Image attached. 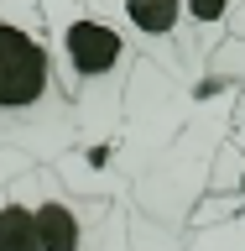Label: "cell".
I'll return each mask as SVG.
<instances>
[{
	"label": "cell",
	"mask_w": 245,
	"mask_h": 251,
	"mask_svg": "<svg viewBox=\"0 0 245 251\" xmlns=\"http://www.w3.org/2000/svg\"><path fill=\"white\" fill-rule=\"evenodd\" d=\"M26 168L0 178V251H42L37 215H31V199H26Z\"/></svg>",
	"instance_id": "obj_7"
},
{
	"label": "cell",
	"mask_w": 245,
	"mask_h": 251,
	"mask_svg": "<svg viewBox=\"0 0 245 251\" xmlns=\"http://www.w3.org/2000/svg\"><path fill=\"white\" fill-rule=\"evenodd\" d=\"M26 199L42 251H131V199L73 194L47 162L26 168Z\"/></svg>",
	"instance_id": "obj_4"
},
{
	"label": "cell",
	"mask_w": 245,
	"mask_h": 251,
	"mask_svg": "<svg viewBox=\"0 0 245 251\" xmlns=\"http://www.w3.org/2000/svg\"><path fill=\"white\" fill-rule=\"evenodd\" d=\"M183 251H245V215H219L183 225Z\"/></svg>",
	"instance_id": "obj_9"
},
{
	"label": "cell",
	"mask_w": 245,
	"mask_h": 251,
	"mask_svg": "<svg viewBox=\"0 0 245 251\" xmlns=\"http://www.w3.org/2000/svg\"><path fill=\"white\" fill-rule=\"evenodd\" d=\"M219 215H245V131H235V126L219 147L214 168H209V183H203L188 225H203V220H219Z\"/></svg>",
	"instance_id": "obj_6"
},
{
	"label": "cell",
	"mask_w": 245,
	"mask_h": 251,
	"mask_svg": "<svg viewBox=\"0 0 245 251\" xmlns=\"http://www.w3.org/2000/svg\"><path fill=\"white\" fill-rule=\"evenodd\" d=\"M245 0H183V16H188V42H193V52H199V63H209V52H214L224 37H230L235 16H240Z\"/></svg>",
	"instance_id": "obj_8"
},
{
	"label": "cell",
	"mask_w": 245,
	"mask_h": 251,
	"mask_svg": "<svg viewBox=\"0 0 245 251\" xmlns=\"http://www.w3.org/2000/svg\"><path fill=\"white\" fill-rule=\"evenodd\" d=\"M68 147H78V121L52 63L42 5L0 0V152L58 162Z\"/></svg>",
	"instance_id": "obj_1"
},
{
	"label": "cell",
	"mask_w": 245,
	"mask_h": 251,
	"mask_svg": "<svg viewBox=\"0 0 245 251\" xmlns=\"http://www.w3.org/2000/svg\"><path fill=\"white\" fill-rule=\"evenodd\" d=\"M235 100H240V84H214L209 94H193L183 121L131 173V209L136 215L156 220L167 230L188 225L203 183H209V168H214L219 147H224V136L235 126Z\"/></svg>",
	"instance_id": "obj_3"
},
{
	"label": "cell",
	"mask_w": 245,
	"mask_h": 251,
	"mask_svg": "<svg viewBox=\"0 0 245 251\" xmlns=\"http://www.w3.org/2000/svg\"><path fill=\"white\" fill-rule=\"evenodd\" d=\"M230 37H240V42H245V5H240V16H235V26H230Z\"/></svg>",
	"instance_id": "obj_10"
},
{
	"label": "cell",
	"mask_w": 245,
	"mask_h": 251,
	"mask_svg": "<svg viewBox=\"0 0 245 251\" xmlns=\"http://www.w3.org/2000/svg\"><path fill=\"white\" fill-rule=\"evenodd\" d=\"M37 5L47 21L63 94H68L78 121V147H99L120 131L125 84L136 74L141 52L94 0H37Z\"/></svg>",
	"instance_id": "obj_2"
},
{
	"label": "cell",
	"mask_w": 245,
	"mask_h": 251,
	"mask_svg": "<svg viewBox=\"0 0 245 251\" xmlns=\"http://www.w3.org/2000/svg\"><path fill=\"white\" fill-rule=\"evenodd\" d=\"M94 5L136 42V52L146 63L188 78V84L203 78V63H199V52H193V42H188L183 0H94Z\"/></svg>",
	"instance_id": "obj_5"
}]
</instances>
